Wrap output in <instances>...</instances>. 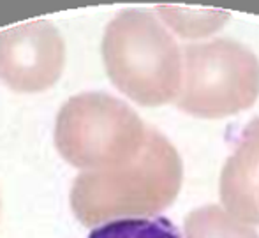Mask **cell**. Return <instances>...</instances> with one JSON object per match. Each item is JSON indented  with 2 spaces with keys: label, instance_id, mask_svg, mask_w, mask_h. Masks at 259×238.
Returning <instances> with one entry per match:
<instances>
[{
  "label": "cell",
  "instance_id": "9",
  "mask_svg": "<svg viewBox=\"0 0 259 238\" xmlns=\"http://www.w3.org/2000/svg\"><path fill=\"white\" fill-rule=\"evenodd\" d=\"M89 238H182L180 231L164 217L120 219L94 228Z\"/></svg>",
  "mask_w": 259,
  "mask_h": 238
},
{
  "label": "cell",
  "instance_id": "4",
  "mask_svg": "<svg viewBox=\"0 0 259 238\" xmlns=\"http://www.w3.org/2000/svg\"><path fill=\"white\" fill-rule=\"evenodd\" d=\"M259 97V58L233 39L184 50V82L177 106L199 118H224L249 109Z\"/></svg>",
  "mask_w": 259,
  "mask_h": 238
},
{
  "label": "cell",
  "instance_id": "7",
  "mask_svg": "<svg viewBox=\"0 0 259 238\" xmlns=\"http://www.w3.org/2000/svg\"><path fill=\"white\" fill-rule=\"evenodd\" d=\"M185 238H259L247 222L236 219L219 205L196 208L185 219Z\"/></svg>",
  "mask_w": 259,
  "mask_h": 238
},
{
  "label": "cell",
  "instance_id": "3",
  "mask_svg": "<svg viewBox=\"0 0 259 238\" xmlns=\"http://www.w3.org/2000/svg\"><path fill=\"white\" fill-rule=\"evenodd\" d=\"M136 111L104 92L72 95L55 124V146L71 166L83 171L118 168L134 161L148 140Z\"/></svg>",
  "mask_w": 259,
  "mask_h": 238
},
{
  "label": "cell",
  "instance_id": "1",
  "mask_svg": "<svg viewBox=\"0 0 259 238\" xmlns=\"http://www.w3.org/2000/svg\"><path fill=\"white\" fill-rule=\"evenodd\" d=\"M184 164L173 143L148 131L143 152L131 163L83 171L72 182L71 208L87 228L120 219H148L166 210L182 189Z\"/></svg>",
  "mask_w": 259,
  "mask_h": 238
},
{
  "label": "cell",
  "instance_id": "8",
  "mask_svg": "<svg viewBox=\"0 0 259 238\" xmlns=\"http://www.w3.org/2000/svg\"><path fill=\"white\" fill-rule=\"evenodd\" d=\"M157 16L164 18V23L177 32L180 37H206L219 30L228 21L229 14L213 9H182V7H159Z\"/></svg>",
  "mask_w": 259,
  "mask_h": 238
},
{
  "label": "cell",
  "instance_id": "2",
  "mask_svg": "<svg viewBox=\"0 0 259 238\" xmlns=\"http://www.w3.org/2000/svg\"><path fill=\"white\" fill-rule=\"evenodd\" d=\"M103 62L111 83L141 106L177 101L184 82V53L155 13L120 11L103 37Z\"/></svg>",
  "mask_w": 259,
  "mask_h": 238
},
{
  "label": "cell",
  "instance_id": "5",
  "mask_svg": "<svg viewBox=\"0 0 259 238\" xmlns=\"http://www.w3.org/2000/svg\"><path fill=\"white\" fill-rule=\"evenodd\" d=\"M65 65V43L45 20L0 32V82L18 94H37L53 87Z\"/></svg>",
  "mask_w": 259,
  "mask_h": 238
},
{
  "label": "cell",
  "instance_id": "6",
  "mask_svg": "<svg viewBox=\"0 0 259 238\" xmlns=\"http://www.w3.org/2000/svg\"><path fill=\"white\" fill-rule=\"evenodd\" d=\"M222 208L247 224H259V116L242 131L219 182Z\"/></svg>",
  "mask_w": 259,
  "mask_h": 238
}]
</instances>
